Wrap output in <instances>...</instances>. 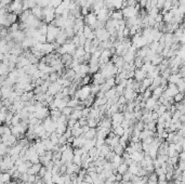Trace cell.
<instances>
[{"instance_id":"obj_58","label":"cell","mask_w":185,"mask_h":184,"mask_svg":"<svg viewBox=\"0 0 185 184\" xmlns=\"http://www.w3.org/2000/svg\"><path fill=\"white\" fill-rule=\"evenodd\" d=\"M78 184H88V183L86 182V181H82V182H79Z\"/></svg>"},{"instance_id":"obj_6","label":"cell","mask_w":185,"mask_h":184,"mask_svg":"<svg viewBox=\"0 0 185 184\" xmlns=\"http://www.w3.org/2000/svg\"><path fill=\"white\" fill-rule=\"evenodd\" d=\"M85 23L86 25L91 26V28L94 30V27H95V24L98 23V15H96L95 12H90L87 16H85Z\"/></svg>"},{"instance_id":"obj_32","label":"cell","mask_w":185,"mask_h":184,"mask_svg":"<svg viewBox=\"0 0 185 184\" xmlns=\"http://www.w3.org/2000/svg\"><path fill=\"white\" fill-rule=\"evenodd\" d=\"M117 95V91H116V87L113 89H111V90L106 91L105 92V98L107 99V100H111V99H114L115 96ZM119 96V95H118Z\"/></svg>"},{"instance_id":"obj_22","label":"cell","mask_w":185,"mask_h":184,"mask_svg":"<svg viewBox=\"0 0 185 184\" xmlns=\"http://www.w3.org/2000/svg\"><path fill=\"white\" fill-rule=\"evenodd\" d=\"M141 168H142V167H141V164L140 163H135V161H134L131 166H129V171L131 172L133 176H138L139 171H140Z\"/></svg>"},{"instance_id":"obj_10","label":"cell","mask_w":185,"mask_h":184,"mask_svg":"<svg viewBox=\"0 0 185 184\" xmlns=\"http://www.w3.org/2000/svg\"><path fill=\"white\" fill-rule=\"evenodd\" d=\"M111 118H112V122H113V128H116V127H118V126H121L122 121L125 120L123 113H120V112L114 114Z\"/></svg>"},{"instance_id":"obj_18","label":"cell","mask_w":185,"mask_h":184,"mask_svg":"<svg viewBox=\"0 0 185 184\" xmlns=\"http://www.w3.org/2000/svg\"><path fill=\"white\" fill-rule=\"evenodd\" d=\"M67 41H68V37L65 33V29H61V32H60V34H59L58 38H56L55 42L59 43L60 46H63V45H65Z\"/></svg>"},{"instance_id":"obj_42","label":"cell","mask_w":185,"mask_h":184,"mask_svg":"<svg viewBox=\"0 0 185 184\" xmlns=\"http://www.w3.org/2000/svg\"><path fill=\"white\" fill-rule=\"evenodd\" d=\"M173 100H174L175 103H179V102H182V101L185 100V93H182V92H179L178 94H175L174 96H173Z\"/></svg>"},{"instance_id":"obj_2","label":"cell","mask_w":185,"mask_h":184,"mask_svg":"<svg viewBox=\"0 0 185 184\" xmlns=\"http://www.w3.org/2000/svg\"><path fill=\"white\" fill-rule=\"evenodd\" d=\"M61 32V28H59L58 26L53 25V24H49L48 27V33H47V41L48 42H55L56 38H58L59 34Z\"/></svg>"},{"instance_id":"obj_1","label":"cell","mask_w":185,"mask_h":184,"mask_svg":"<svg viewBox=\"0 0 185 184\" xmlns=\"http://www.w3.org/2000/svg\"><path fill=\"white\" fill-rule=\"evenodd\" d=\"M140 10H141V6L140 3H138L135 7H126V8L122 9V14H123V17H126V20L127 19H130V17H135V16H139V13H140Z\"/></svg>"},{"instance_id":"obj_5","label":"cell","mask_w":185,"mask_h":184,"mask_svg":"<svg viewBox=\"0 0 185 184\" xmlns=\"http://www.w3.org/2000/svg\"><path fill=\"white\" fill-rule=\"evenodd\" d=\"M94 33H95L96 39H99L101 42H103V41H107V40L111 39V34H109L108 30H107L105 27L95 29L94 30Z\"/></svg>"},{"instance_id":"obj_41","label":"cell","mask_w":185,"mask_h":184,"mask_svg":"<svg viewBox=\"0 0 185 184\" xmlns=\"http://www.w3.org/2000/svg\"><path fill=\"white\" fill-rule=\"evenodd\" d=\"M114 152H115L117 155H122L123 153L126 152V148L123 147L121 144L119 143V144H117V145H116L115 147H114Z\"/></svg>"},{"instance_id":"obj_14","label":"cell","mask_w":185,"mask_h":184,"mask_svg":"<svg viewBox=\"0 0 185 184\" xmlns=\"http://www.w3.org/2000/svg\"><path fill=\"white\" fill-rule=\"evenodd\" d=\"M92 80H93L94 85H100V86H102V85L105 84V81H106V78L104 77L102 72H98V73H95L92 76Z\"/></svg>"},{"instance_id":"obj_7","label":"cell","mask_w":185,"mask_h":184,"mask_svg":"<svg viewBox=\"0 0 185 184\" xmlns=\"http://www.w3.org/2000/svg\"><path fill=\"white\" fill-rule=\"evenodd\" d=\"M179 89H178L177 85L174 84H168V87H167V89L165 90L164 94L162 95L165 96V98H173V96L175 95V94L179 93Z\"/></svg>"},{"instance_id":"obj_55","label":"cell","mask_w":185,"mask_h":184,"mask_svg":"<svg viewBox=\"0 0 185 184\" xmlns=\"http://www.w3.org/2000/svg\"><path fill=\"white\" fill-rule=\"evenodd\" d=\"M179 158H180V160L185 161V151H182V152L180 153V154H179Z\"/></svg>"},{"instance_id":"obj_25","label":"cell","mask_w":185,"mask_h":184,"mask_svg":"<svg viewBox=\"0 0 185 184\" xmlns=\"http://www.w3.org/2000/svg\"><path fill=\"white\" fill-rule=\"evenodd\" d=\"M68 126L67 122H58V128H56V133L58 134H64L67 131Z\"/></svg>"},{"instance_id":"obj_15","label":"cell","mask_w":185,"mask_h":184,"mask_svg":"<svg viewBox=\"0 0 185 184\" xmlns=\"http://www.w3.org/2000/svg\"><path fill=\"white\" fill-rule=\"evenodd\" d=\"M86 141H87V139L85 138V135H81V137H78V138H75L74 141H73L72 145L74 148H79V147H83V145H85Z\"/></svg>"},{"instance_id":"obj_4","label":"cell","mask_w":185,"mask_h":184,"mask_svg":"<svg viewBox=\"0 0 185 184\" xmlns=\"http://www.w3.org/2000/svg\"><path fill=\"white\" fill-rule=\"evenodd\" d=\"M55 17H56L55 9L51 8V7H46V8H43V22H45V23H48V24L53 23Z\"/></svg>"},{"instance_id":"obj_37","label":"cell","mask_w":185,"mask_h":184,"mask_svg":"<svg viewBox=\"0 0 185 184\" xmlns=\"http://www.w3.org/2000/svg\"><path fill=\"white\" fill-rule=\"evenodd\" d=\"M134 66L136 67V68H141V67L144 65V59L140 58V56H136L135 59H134Z\"/></svg>"},{"instance_id":"obj_34","label":"cell","mask_w":185,"mask_h":184,"mask_svg":"<svg viewBox=\"0 0 185 184\" xmlns=\"http://www.w3.org/2000/svg\"><path fill=\"white\" fill-rule=\"evenodd\" d=\"M117 171H118V173H120V174H125L126 172L129 171V166H128L127 164L123 161L121 165H120L119 167L117 168Z\"/></svg>"},{"instance_id":"obj_30","label":"cell","mask_w":185,"mask_h":184,"mask_svg":"<svg viewBox=\"0 0 185 184\" xmlns=\"http://www.w3.org/2000/svg\"><path fill=\"white\" fill-rule=\"evenodd\" d=\"M11 179H12V176H11L9 172H1V176H0V182L3 183H10Z\"/></svg>"},{"instance_id":"obj_52","label":"cell","mask_w":185,"mask_h":184,"mask_svg":"<svg viewBox=\"0 0 185 184\" xmlns=\"http://www.w3.org/2000/svg\"><path fill=\"white\" fill-rule=\"evenodd\" d=\"M178 11H179V13L182 15V16H184L185 15V4H180V6L178 7Z\"/></svg>"},{"instance_id":"obj_36","label":"cell","mask_w":185,"mask_h":184,"mask_svg":"<svg viewBox=\"0 0 185 184\" xmlns=\"http://www.w3.org/2000/svg\"><path fill=\"white\" fill-rule=\"evenodd\" d=\"M92 81V77L90 75H87L85 76V77H82V79H81V82H80V86H89L90 84H91Z\"/></svg>"},{"instance_id":"obj_49","label":"cell","mask_w":185,"mask_h":184,"mask_svg":"<svg viewBox=\"0 0 185 184\" xmlns=\"http://www.w3.org/2000/svg\"><path fill=\"white\" fill-rule=\"evenodd\" d=\"M148 181H154V182H158V176L156 172L148 174Z\"/></svg>"},{"instance_id":"obj_40","label":"cell","mask_w":185,"mask_h":184,"mask_svg":"<svg viewBox=\"0 0 185 184\" xmlns=\"http://www.w3.org/2000/svg\"><path fill=\"white\" fill-rule=\"evenodd\" d=\"M28 169H29V167L27 166V164H26V161H24L23 164H21V165L17 167V170H19L21 173H27Z\"/></svg>"},{"instance_id":"obj_45","label":"cell","mask_w":185,"mask_h":184,"mask_svg":"<svg viewBox=\"0 0 185 184\" xmlns=\"http://www.w3.org/2000/svg\"><path fill=\"white\" fill-rule=\"evenodd\" d=\"M8 29H9V33H15V32H17V30L21 29V27H20V23L12 24V25H11L10 27L8 28Z\"/></svg>"},{"instance_id":"obj_19","label":"cell","mask_w":185,"mask_h":184,"mask_svg":"<svg viewBox=\"0 0 185 184\" xmlns=\"http://www.w3.org/2000/svg\"><path fill=\"white\" fill-rule=\"evenodd\" d=\"M158 104V100H156L155 98H149L148 100H146V104H145V108L148 109V111L153 112L155 109V106Z\"/></svg>"},{"instance_id":"obj_24","label":"cell","mask_w":185,"mask_h":184,"mask_svg":"<svg viewBox=\"0 0 185 184\" xmlns=\"http://www.w3.org/2000/svg\"><path fill=\"white\" fill-rule=\"evenodd\" d=\"M111 19L116 20V21H122V20H123L122 10H114V11H112Z\"/></svg>"},{"instance_id":"obj_53","label":"cell","mask_w":185,"mask_h":184,"mask_svg":"<svg viewBox=\"0 0 185 184\" xmlns=\"http://www.w3.org/2000/svg\"><path fill=\"white\" fill-rule=\"evenodd\" d=\"M28 179H29V174L28 173H22L20 180H21L22 182H28Z\"/></svg>"},{"instance_id":"obj_9","label":"cell","mask_w":185,"mask_h":184,"mask_svg":"<svg viewBox=\"0 0 185 184\" xmlns=\"http://www.w3.org/2000/svg\"><path fill=\"white\" fill-rule=\"evenodd\" d=\"M74 157H75L74 147H73V146H70V147H68L67 151L63 152V155H62L61 160H62V163H63V164H66V163H68V161H73Z\"/></svg>"},{"instance_id":"obj_51","label":"cell","mask_w":185,"mask_h":184,"mask_svg":"<svg viewBox=\"0 0 185 184\" xmlns=\"http://www.w3.org/2000/svg\"><path fill=\"white\" fill-rule=\"evenodd\" d=\"M48 172V169H47V167L46 166H42V168L40 169V171H39V173H38V176L40 177V178H43L45 177V174Z\"/></svg>"},{"instance_id":"obj_8","label":"cell","mask_w":185,"mask_h":184,"mask_svg":"<svg viewBox=\"0 0 185 184\" xmlns=\"http://www.w3.org/2000/svg\"><path fill=\"white\" fill-rule=\"evenodd\" d=\"M50 113H51V111H50L47 106H43V107H40V108L37 109L36 113H35V116H36L38 119L45 120L46 118L50 117Z\"/></svg>"},{"instance_id":"obj_48","label":"cell","mask_w":185,"mask_h":184,"mask_svg":"<svg viewBox=\"0 0 185 184\" xmlns=\"http://www.w3.org/2000/svg\"><path fill=\"white\" fill-rule=\"evenodd\" d=\"M73 161H74V164H76V165H78V166L82 165V158H81L80 155H75Z\"/></svg>"},{"instance_id":"obj_33","label":"cell","mask_w":185,"mask_h":184,"mask_svg":"<svg viewBox=\"0 0 185 184\" xmlns=\"http://www.w3.org/2000/svg\"><path fill=\"white\" fill-rule=\"evenodd\" d=\"M112 131H113L116 135H118V137H122V135L125 134V128H123L122 126H118V127H116V128H112Z\"/></svg>"},{"instance_id":"obj_47","label":"cell","mask_w":185,"mask_h":184,"mask_svg":"<svg viewBox=\"0 0 185 184\" xmlns=\"http://www.w3.org/2000/svg\"><path fill=\"white\" fill-rule=\"evenodd\" d=\"M63 2V0H50V3L48 7H51V8H58L59 6Z\"/></svg>"},{"instance_id":"obj_39","label":"cell","mask_w":185,"mask_h":184,"mask_svg":"<svg viewBox=\"0 0 185 184\" xmlns=\"http://www.w3.org/2000/svg\"><path fill=\"white\" fill-rule=\"evenodd\" d=\"M177 87L180 92L185 93V78H181V79L179 80V82L177 84Z\"/></svg>"},{"instance_id":"obj_12","label":"cell","mask_w":185,"mask_h":184,"mask_svg":"<svg viewBox=\"0 0 185 184\" xmlns=\"http://www.w3.org/2000/svg\"><path fill=\"white\" fill-rule=\"evenodd\" d=\"M62 89H63V87H62L59 82H52V84L50 85L49 89H48L47 94L48 95H53L54 96L55 94H58L59 92H61Z\"/></svg>"},{"instance_id":"obj_20","label":"cell","mask_w":185,"mask_h":184,"mask_svg":"<svg viewBox=\"0 0 185 184\" xmlns=\"http://www.w3.org/2000/svg\"><path fill=\"white\" fill-rule=\"evenodd\" d=\"M77 74L81 76V77H85L88 74H90V66L89 64H86V63H82L80 64V67H79V72Z\"/></svg>"},{"instance_id":"obj_35","label":"cell","mask_w":185,"mask_h":184,"mask_svg":"<svg viewBox=\"0 0 185 184\" xmlns=\"http://www.w3.org/2000/svg\"><path fill=\"white\" fill-rule=\"evenodd\" d=\"M79 104H80V100H78V99L75 98V96L73 99H70L69 102H68V106L72 107V108H76Z\"/></svg>"},{"instance_id":"obj_50","label":"cell","mask_w":185,"mask_h":184,"mask_svg":"<svg viewBox=\"0 0 185 184\" xmlns=\"http://www.w3.org/2000/svg\"><path fill=\"white\" fill-rule=\"evenodd\" d=\"M166 1L167 0H157V8L159 9V10H164V7H165V4H166Z\"/></svg>"},{"instance_id":"obj_16","label":"cell","mask_w":185,"mask_h":184,"mask_svg":"<svg viewBox=\"0 0 185 184\" xmlns=\"http://www.w3.org/2000/svg\"><path fill=\"white\" fill-rule=\"evenodd\" d=\"M146 77H147V74L145 73L143 69L136 68L135 71H134V80H136V81L142 82Z\"/></svg>"},{"instance_id":"obj_11","label":"cell","mask_w":185,"mask_h":184,"mask_svg":"<svg viewBox=\"0 0 185 184\" xmlns=\"http://www.w3.org/2000/svg\"><path fill=\"white\" fill-rule=\"evenodd\" d=\"M38 43L39 42L35 38H32V37H26V38L22 41L21 45H22V47H23V49H32L33 47L37 46Z\"/></svg>"},{"instance_id":"obj_56","label":"cell","mask_w":185,"mask_h":184,"mask_svg":"<svg viewBox=\"0 0 185 184\" xmlns=\"http://www.w3.org/2000/svg\"><path fill=\"white\" fill-rule=\"evenodd\" d=\"M147 184H158V182H154V181H148Z\"/></svg>"},{"instance_id":"obj_13","label":"cell","mask_w":185,"mask_h":184,"mask_svg":"<svg viewBox=\"0 0 185 184\" xmlns=\"http://www.w3.org/2000/svg\"><path fill=\"white\" fill-rule=\"evenodd\" d=\"M123 95L127 99L128 102H132V101H135L136 98H138V92L134 91L133 89H128L126 88L125 92H123Z\"/></svg>"},{"instance_id":"obj_3","label":"cell","mask_w":185,"mask_h":184,"mask_svg":"<svg viewBox=\"0 0 185 184\" xmlns=\"http://www.w3.org/2000/svg\"><path fill=\"white\" fill-rule=\"evenodd\" d=\"M91 94H92V92H91V86H90V85L89 86H82L76 91L75 98H77L80 101H85V100H87Z\"/></svg>"},{"instance_id":"obj_44","label":"cell","mask_w":185,"mask_h":184,"mask_svg":"<svg viewBox=\"0 0 185 184\" xmlns=\"http://www.w3.org/2000/svg\"><path fill=\"white\" fill-rule=\"evenodd\" d=\"M73 112H74V108H72V107H69V106H66L65 108L62 109V114L65 115L66 117H69V116L72 115Z\"/></svg>"},{"instance_id":"obj_57","label":"cell","mask_w":185,"mask_h":184,"mask_svg":"<svg viewBox=\"0 0 185 184\" xmlns=\"http://www.w3.org/2000/svg\"><path fill=\"white\" fill-rule=\"evenodd\" d=\"M180 4H185V0H179Z\"/></svg>"},{"instance_id":"obj_28","label":"cell","mask_w":185,"mask_h":184,"mask_svg":"<svg viewBox=\"0 0 185 184\" xmlns=\"http://www.w3.org/2000/svg\"><path fill=\"white\" fill-rule=\"evenodd\" d=\"M95 144H96V138L95 139H92V140H87L86 143H85V145H83V148H85L87 152H89L92 147L95 146Z\"/></svg>"},{"instance_id":"obj_46","label":"cell","mask_w":185,"mask_h":184,"mask_svg":"<svg viewBox=\"0 0 185 184\" xmlns=\"http://www.w3.org/2000/svg\"><path fill=\"white\" fill-rule=\"evenodd\" d=\"M91 92H92V94L93 95H95L96 96V94L99 93V92H101V86L100 85H92L91 86Z\"/></svg>"},{"instance_id":"obj_27","label":"cell","mask_w":185,"mask_h":184,"mask_svg":"<svg viewBox=\"0 0 185 184\" xmlns=\"http://www.w3.org/2000/svg\"><path fill=\"white\" fill-rule=\"evenodd\" d=\"M96 133H98V130L95 128H90V130L87 133H85L83 135H85V138L87 140H92L96 138Z\"/></svg>"},{"instance_id":"obj_23","label":"cell","mask_w":185,"mask_h":184,"mask_svg":"<svg viewBox=\"0 0 185 184\" xmlns=\"http://www.w3.org/2000/svg\"><path fill=\"white\" fill-rule=\"evenodd\" d=\"M165 90H166V88H164V87H161V86L157 87V88L153 90V98H155L156 100H159V99L162 96V94H164Z\"/></svg>"},{"instance_id":"obj_26","label":"cell","mask_w":185,"mask_h":184,"mask_svg":"<svg viewBox=\"0 0 185 184\" xmlns=\"http://www.w3.org/2000/svg\"><path fill=\"white\" fill-rule=\"evenodd\" d=\"M68 6H69V4L63 1V2H62V3L60 4V6L58 7V8H55V14H56V15H62V14H63V13L65 12V11L68 9Z\"/></svg>"},{"instance_id":"obj_29","label":"cell","mask_w":185,"mask_h":184,"mask_svg":"<svg viewBox=\"0 0 185 184\" xmlns=\"http://www.w3.org/2000/svg\"><path fill=\"white\" fill-rule=\"evenodd\" d=\"M82 117V111H80V109H77L75 108L74 112L72 113V115L68 117V119H75V120H79L80 118Z\"/></svg>"},{"instance_id":"obj_17","label":"cell","mask_w":185,"mask_h":184,"mask_svg":"<svg viewBox=\"0 0 185 184\" xmlns=\"http://www.w3.org/2000/svg\"><path fill=\"white\" fill-rule=\"evenodd\" d=\"M32 13H33V15H35V16L37 17V19H39L40 21H43V8L42 7L37 4L35 8L32 9Z\"/></svg>"},{"instance_id":"obj_54","label":"cell","mask_w":185,"mask_h":184,"mask_svg":"<svg viewBox=\"0 0 185 184\" xmlns=\"http://www.w3.org/2000/svg\"><path fill=\"white\" fill-rule=\"evenodd\" d=\"M85 181H86V182H87L88 184H93V183H94L93 179H92V177L90 176L89 173H88L87 176L85 177Z\"/></svg>"},{"instance_id":"obj_31","label":"cell","mask_w":185,"mask_h":184,"mask_svg":"<svg viewBox=\"0 0 185 184\" xmlns=\"http://www.w3.org/2000/svg\"><path fill=\"white\" fill-rule=\"evenodd\" d=\"M181 76H180V74H171L170 77L168 78V82L169 84H174L177 85L178 82H179V80L181 79Z\"/></svg>"},{"instance_id":"obj_21","label":"cell","mask_w":185,"mask_h":184,"mask_svg":"<svg viewBox=\"0 0 185 184\" xmlns=\"http://www.w3.org/2000/svg\"><path fill=\"white\" fill-rule=\"evenodd\" d=\"M130 157H131V159H133L135 163H141V161L144 159L145 157V153L143 152H134L133 154L130 155Z\"/></svg>"},{"instance_id":"obj_43","label":"cell","mask_w":185,"mask_h":184,"mask_svg":"<svg viewBox=\"0 0 185 184\" xmlns=\"http://www.w3.org/2000/svg\"><path fill=\"white\" fill-rule=\"evenodd\" d=\"M132 178H133V174L130 171L126 172L125 174H122V182H129V181H132Z\"/></svg>"},{"instance_id":"obj_38","label":"cell","mask_w":185,"mask_h":184,"mask_svg":"<svg viewBox=\"0 0 185 184\" xmlns=\"http://www.w3.org/2000/svg\"><path fill=\"white\" fill-rule=\"evenodd\" d=\"M99 122L100 120L99 119H94V118H88V126L90 128H96L99 126Z\"/></svg>"}]
</instances>
